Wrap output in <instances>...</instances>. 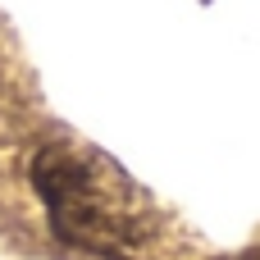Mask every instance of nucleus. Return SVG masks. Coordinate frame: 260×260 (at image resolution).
<instances>
[{
  "mask_svg": "<svg viewBox=\"0 0 260 260\" xmlns=\"http://www.w3.org/2000/svg\"><path fill=\"white\" fill-rule=\"evenodd\" d=\"M32 187L46 206L50 233L64 247L91 256H128L142 247V215L133 206V187L101 155L50 142L32 160Z\"/></svg>",
  "mask_w": 260,
  "mask_h": 260,
  "instance_id": "1",
  "label": "nucleus"
}]
</instances>
